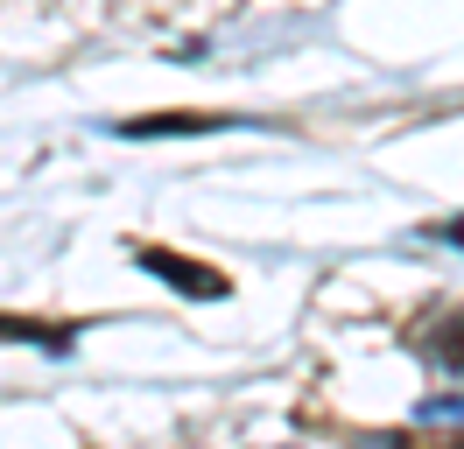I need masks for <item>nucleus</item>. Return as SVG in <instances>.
<instances>
[{
  "label": "nucleus",
  "instance_id": "obj_1",
  "mask_svg": "<svg viewBox=\"0 0 464 449\" xmlns=\"http://www.w3.org/2000/svg\"><path fill=\"white\" fill-rule=\"evenodd\" d=\"M155 281H169L176 295H190V302H226L232 295V274H218V267H204V260H190V253H169V246H141L134 253Z\"/></svg>",
  "mask_w": 464,
  "mask_h": 449
},
{
  "label": "nucleus",
  "instance_id": "obj_2",
  "mask_svg": "<svg viewBox=\"0 0 464 449\" xmlns=\"http://www.w3.org/2000/svg\"><path fill=\"white\" fill-rule=\"evenodd\" d=\"M226 112H148V119H120L127 140H155V134H218Z\"/></svg>",
  "mask_w": 464,
  "mask_h": 449
},
{
  "label": "nucleus",
  "instance_id": "obj_3",
  "mask_svg": "<svg viewBox=\"0 0 464 449\" xmlns=\"http://www.w3.org/2000/svg\"><path fill=\"white\" fill-rule=\"evenodd\" d=\"M0 344H50V351H63V344H71V323H35V316H0Z\"/></svg>",
  "mask_w": 464,
  "mask_h": 449
},
{
  "label": "nucleus",
  "instance_id": "obj_4",
  "mask_svg": "<svg viewBox=\"0 0 464 449\" xmlns=\"http://www.w3.org/2000/svg\"><path fill=\"white\" fill-rule=\"evenodd\" d=\"M430 351H436V358H443V365H450V372H458V379H464V309H450V316L436 323Z\"/></svg>",
  "mask_w": 464,
  "mask_h": 449
},
{
  "label": "nucleus",
  "instance_id": "obj_5",
  "mask_svg": "<svg viewBox=\"0 0 464 449\" xmlns=\"http://www.w3.org/2000/svg\"><path fill=\"white\" fill-rule=\"evenodd\" d=\"M401 449H464V435H415V443H401Z\"/></svg>",
  "mask_w": 464,
  "mask_h": 449
},
{
  "label": "nucleus",
  "instance_id": "obj_6",
  "mask_svg": "<svg viewBox=\"0 0 464 449\" xmlns=\"http://www.w3.org/2000/svg\"><path fill=\"white\" fill-rule=\"evenodd\" d=\"M443 239H464V218H450V224H443Z\"/></svg>",
  "mask_w": 464,
  "mask_h": 449
}]
</instances>
